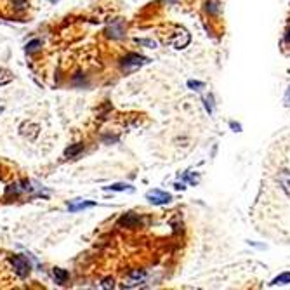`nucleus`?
<instances>
[{
    "label": "nucleus",
    "instance_id": "24",
    "mask_svg": "<svg viewBox=\"0 0 290 290\" xmlns=\"http://www.w3.org/2000/svg\"><path fill=\"white\" fill-rule=\"evenodd\" d=\"M2 112H4V108H2V106H0V113H2Z\"/></svg>",
    "mask_w": 290,
    "mask_h": 290
},
{
    "label": "nucleus",
    "instance_id": "15",
    "mask_svg": "<svg viewBox=\"0 0 290 290\" xmlns=\"http://www.w3.org/2000/svg\"><path fill=\"white\" fill-rule=\"evenodd\" d=\"M14 80V75L7 68H0V85H7Z\"/></svg>",
    "mask_w": 290,
    "mask_h": 290
},
{
    "label": "nucleus",
    "instance_id": "5",
    "mask_svg": "<svg viewBox=\"0 0 290 290\" xmlns=\"http://www.w3.org/2000/svg\"><path fill=\"white\" fill-rule=\"evenodd\" d=\"M190 40H191V37H190V33H188L186 30L184 28H179L177 32L174 33V37H172V46L176 47V49H184V47L190 44Z\"/></svg>",
    "mask_w": 290,
    "mask_h": 290
},
{
    "label": "nucleus",
    "instance_id": "21",
    "mask_svg": "<svg viewBox=\"0 0 290 290\" xmlns=\"http://www.w3.org/2000/svg\"><path fill=\"white\" fill-rule=\"evenodd\" d=\"M285 104L290 108V87L287 89V92H285Z\"/></svg>",
    "mask_w": 290,
    "mask_h": 290
},
{
    "label": "nucleus",
    "instance_id": "8",
    "mask_svg": "<svg viewBox=\"0 0 290 290\" xmlns=\"http://www.w3.org/2000/svg\"><path fill=\"white\" fill-rule=\"evenodd\" d=\"M19 132L23 134L25 137H28V139H32V141H33L35 137L40 134V127H38V125H35V124H32V122H25V124L19 127Z\"/></svg>",
    "mask_w": 290,
    "mask_h": 290
},
{
    "label": "nucleus",
    "instance_id": "11",
    "mask_svg": "<svg viewBox=\"0 0 290 290\" xmlns=\"http://www.w3.org/2000/svg\"><path fill=\"white\" fill-rule=\"evenodd\" d=\"M290 283V271H283V273H280L276 278H273L271 280L270 285L271 287H278V285H289Z\"/></svg>",
    "mask_w": 290,
    "mask_h": 290
},
{
    "label": "nucleus",
    "instance_id": "18",
    "mask_svg": "<svg viewBox=\"0 0 290 290\" xmlns=\"http://www.w3.org/2000/svg\"><path fill=\"white\" fill-rule=\"evenodd\" d=\"M137 44H141V46H146L148 49H155L157 47V42L155 40H145V38H136Z\"/></svg>",
    "mask_w": 290,
    "mask_h": 290
},
{
    "label": "nucleus",
    "instance_id": "23",
    "mask_svg": "<svg viewBox=\"0 0 290 290\" xmlns=\"http://www.w3.org/2000/svg\"><path fill=\"white\" fill-rule=\"evenodd\" d=\"M285 40H287V42H289V44H290V28L287 30V33H285Z\"/></svg>",
    "mask_w": 290,
    "mask_h": 290
},
{
    "label": "nucleus",
    "instance_id": "6",
    "mask_svg": "<svg viewBox=\"0 0 290 290\" xmlns=\"http://www.w3.org/2000/svg\"><path fill=\"white\" fill-rule=\"evenodd\" d=\"M106 33H108V37H112V38H124L125 37V23H124V19L112 21V25L108 26Z\"/></svg>",
    "mask_w": 290,
    "mask_h": 290
},
{
    "label": "nucleus",
    "instance_id": "14",
    "mask_svg": "<svg viewBox=\"0 0 290 290\" xmlns=\"http://www.w3.org/2000/svg\"><path fill=\"white\" fill-rule=\"evenodd\" d=\"M82 151H83V145L82 143H79V145H73V146H70V148L64 149V157L75 158L79 153H82Z\"/></svg>",
    "mask_w": 290,
    "mask_h": 290
},
{
    "label": "nucleus",
    "instance_id": "19",
    "mask_svg": "<svg viewBox=\"0 0 290 290\" xmlns=\"http://www.w3.org/2000/svg\"><path fill=\"white\" fill-rule=\"evenodd\" d=\"M40 46H42L40 40H33V42H30L28 46H26V50H28V52H35V50H37Z\"/></svg>",
    "mask_w": 290,
    "mask_h": 290
},
{
    "label": "nucleus",
    "instance_id": "2",
    "mask_svg": "<svg viewBox=\"0 0 290 290\" xmlns=\"http://www.w3.org/2000/svg\"><path fill=\"white\" fill-rule=\"evenodd\" d=\"M9 262L13 266L14 273L19 278H26L30 274V271H32V264H30V261L25 256H11Z\"/></svg>",
    "mask_w": 290,
    "mask_h": 290
},
{
    "label": "nucleus",
    "instance_id": "20",
    "mask_svg": "<svg viewBox=\"0 0 290 290\" xmlns=\"http://www.w3.org/2000/svg\"><path fill=\"white\" fill-rule=\"evenodd\" d=\"M101 287H103V289H113V287H115V282H113V278H104L103 282H101Z\"/></svg>",
    "mask_w": 290,
    "mask_h": 290
},
{
    "label": "nucleus",
    "instance_id": "16",
    "mask_svg": "<svg viewBox=\"0 0 290 290\" xmlns=\"http://www.w3.org/2000/svg\"><path fill=\"white\" fill-rule=\"evenodd\" d=\"M104 190H112V191H129V193H132L134 186L130 184H124V182H116V184H112V186H106Z\"/></svg>",
    "mask_w": 290,
    "mask_h": 290
},
{
    "label": "nucleus",
    "instance_id": "17",
    "mask_svg": "<svg viewBox=\"0 0 290 290\" xmlns=\"http://www.w3.org/2000/svg\"><path fill=\"white\" fill-rule=\"evenodd\" d=\"M188 87L191 91H202V89H205V83L198 82V80H188Z\"/></svg>",
    "mask_w": 290,
    "mask_h": 290
},
{
    "label": "nucleus",
    "instance_id": "1",
    "mask_svg": "<svg viewBox=\"0 0 290 290\" xmlns=\"http://www.w3.org/2000/svg\"><path fill=\"white\" fill-rule=\"evenodd\" d=\"M149 59L145 58V56L141 54H134V52H130V54H127L125 58H122L120 61V68L122 71H125V73H132V71L139 70L141 66H145V64H148Z\"/></svg>",
    "mask_w": 290,
    "mask_h": 290
},
{
    "label": "nucleus",
    "instance_id": "3",
    "mask_svg": "<svg viewBox=\"0 0 290 290\" xmlns=\"http://www.w3.org/2000/svg\"><path fill=\"white\" fill-rule=\"evenodd\" d=\"M146 200L149 203H153V205H167L172 200V195L162 190H151L146 193Z\"/></svg>",
    "mask_w": 290,
    "mask_h": 290
},
{
    "label": "nucleus",
    "instance_id": "4",
    "mask_svg": "<svg viewBox=\"0 0 290 290\" xmlns=\"http://www.w3.org/2000/svg\"><path fill=\"white\" fill-rule=\"evenodd\" d=\"M145 280H146L145 270H132L127 274V278L124 280V287L134 289V287H139L141 283H145Z\"/></svg>",
    "mask_w": 290,
    "mask_h": 290
},
{
    "label": "nucleus",
    "instance_id": "7",
    "mask_svg": "<svg viewBox=\"0 0 290 290\" xmlns=\"http://www.w3.org/2000/svg\"><path fill=\"white\" fill-rule=\"evenodd\" d=\"M33 188L30 186V181H23V182H14L7 188L5 195H19V193H32Z\"/></svg>",
    "mask_w": 290,
    "mask_h": 290
},
{
    "label": "nucleus",
    "instance_id": "9",
    "mask_svg": "<svg viewBox=\"0 0 290 290\" xmlns=\"http://www.w3.org/2000/svg\"><path fill=\"white\" fill-rule=\"evenodd\" d=\"M139 224V217L134 214V212H127L120 221H118V226H125V228H134Z\"/></svg>",
    "mask_w": 290,
    "mask_h": 290
},
{
    "label": "nucleus",
    "instance_id": "10",
    "mask_svg": "<svg viewBox=\"0 0 290 290\" xmlns=\"http://www.w3.org/2000/svg\"><path fill=\"white\" fill-rule=\"evenodd\" d=\"M278 182H280L282 190L290 196V172L289 170H282V172L278 174Z\"/></svg>",
    "mask_w": 290,
    "mask_h": 290
},
{
    "label": "nucleus",
    "instance_id": "13",
    "mask_svg": "<svg viewBox=\"0 0 290 290\" xmlns=\"http://www.w3.org/2000/svg\"><path fill=\"white\" fill-rule=\"evenodd\" d=\"M97 203L96 202H79V203H68V210L70 212H79V210H83V209H91V207H96Z\"/></svg>",
    "mask_w": 290,
    "mask_h": 290
},
{
    "label": "nucleus",
    "instance_id": "22",
    "mask_svg": "<svg viewBox=\"0 0 290 290\" xmlns=\"http://www.w3.org/2000/svg\"><path fill=\"white\" fill-rule=\"evenodd\" d=\"M229 125H231L233 129H236V132H240V129H242V127H240V124H235V122H231V124H229Z\"/></svg>",
    "mask_w": 290,
    "mask_h": 290
},
{
    "label": "nucleus",
    "instance_id": "12",
    "mask_svg": "<svg viewBox=\"0 0 290 290\" xmlns=\"http://www.w3.org/2000/svg\"><path fill=\"white\" fill-rule=\"evenodd\" d=\"M52 276H54L56 283L63 285V283H66V280L70 278V273H68L66 270H61V268H54V270H52Z\"/></svg>",
    "mask_w": 290,
    "mask_h": 290
}]
</instances>
